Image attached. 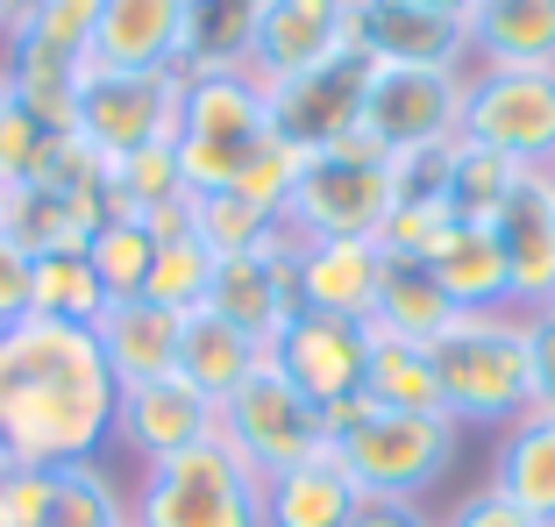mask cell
I'll list each match as a JSON object with an SVG mask.
<instances>
[{
  "instance_id": "cell-1",
  "label": "cell",
  "mask_w": 555,
  "mask_h": 527,
  "mask_svg": "<svg viewBox=\"0 0 555 527\" xmlns=\"http://www.w3.org/2000/svg\"><path fill=\"white\" fill-rule=\"evenodd\" d=\"M115 371L100 357V335L79 321L22 313L0 329V449L8 463H93V449L115 435Z\"/></svg>"
},
{
  "instance_id": "cell-2",
  "label": "cell",
  "mask_w": 555,
  "mask_h": 527,
  "mask_svg": "<svg viewBox=\"0 0 555 527\" xmlns=\"http://www.w3.org/2000/svg\"><path fill=\"white\" fill-rule=\"evenodd\" d=\"M435 378L456 428H513L534 407L520 313H456V329L435 335Z\"/></svg>"
},
{
  "instance_id": "cell-3",
  "label": "cell",
  "mask_w": 555,
  "mask_h": 527,
  "mask_svg": "<svg viewBox=\"0 0 555 527\" xmlns=\"http://www.w3.org/2000/svg\"><path fill=\"white\" fill-rule=\"evenodd\" d=\"M327 442L363 492L421 499L456 471V421L449 413H385L371 399H349L327 413Z\"/></svg>"
},
{
  "instance_id": "cell-4",
  "label": "cell",
  "mask_w": 555,
  "mask_h": 527,
  "mask_svg": "<svg viewBox=\"0 0 555 527\" xmlns=\"http://www.w3.org/2000/svg\"><path fill=\"white\" fill-rule=\"evenodd\" d=\"M399 185H392V157L371 143V136H343L307 157L293 200H285V229L299 243H377V229L392 221Z\"/></svg>"
},
{
  "instance_id": "cell-5",
  "label": "cell",
  "mask_w": 555,
  "mask_h": 527,
  "mask_svg": "<svg viewBox=\"0 0 555 527\" xmlns=\"http://www.w3.org/2000/svg\"><path fill=\"white\" fill-rule=\"evenodd\" d=\"M129 527H263V478L214 435L164 463H143Z\"/></svg>"
},
{
  "instance_id": "cell-6",
  "label": "cell",
  "mask_w": 555,
  "mask_h": 527,
  "mask_svg": "<svg viewBox=\"0 0 555 527\" xmlns=\"http://www.w3.org/2000/svg\"><path fill=\"white\" fill-rule=\"evenodd\" d=\"M271 136V93L243 65L229 72H185L179 100V179L185 193H229L249 150Z\"/></svg>"
},
{
  "instance_id": "cell-7",
  "label": "cell",
  "mask_w": 555,
  "mask_h": 527,
  "mask_svg": "<svg viewBox=\"0 0 555 527\" xmlns=\"http://www.w3.org/2000/svg\"><path fill=\"white\" fill-rule=\"evenodd\" d=\"M456 136L477 150H499L520 171H555V72L470 65Z\"/></svg>"
},
{
  "instance_id": "cell-8",
  "label": "cell",
  "mask_w": 555,
  "mask_h": 527,
  "mask_svg": "<svg viewBox=\"0 0 555 527\" xmlns=\"http://www.w3.org/2000/svg\"><path fill=\"white\" fill-rule=\"evenodd\" d=\"M221 442H229L257 478H278V471H293V463L335 449V442H327V413L313 407V399L299 393L271 357H263L257 371L221 399Z\"/></svg>"
},
{
  "instance_id": "cell-9",
  "label": "cell",
  "mask_w": 555,
  "mask_h": 527,
  "mask_svg": "<svg viewBox=\"0 0 555 527\" xmlns=\"http://www.w3.org/2000/svg\"><path fill=\"white\" fill-rule=\"evenodd\" d=\"M179 100H185V72H93L86 65L72 136L115 165V157H129L143 143L179 136Z\"/></svg>"
},
{
  "instance_id": "cell-10",
  "label": "cell",
  "mask_w": 555,
  "mask_h": 527,
  "mask_svg": "<svg viewBox=\"0 0 555 527\" xmlns=\"http://www.w3.org/2000/svg\"><path fill=\"white\" fill-rule=\"evenodd\" d=\"M343 50H349V0H257L249 8L243 72L263 93L335 65Z\"/></svg>"
},
{
  "instance_id": "cell-11",
  "label": "cell",
  "mask_w": 555,
  "mask_h": 527,
  "mask_svg": "<svg viewBox=\"0 0 555 527\" xmlns=\"http://www.w3.org/2000/svg\"><path fill=\"white\" fill-rule=\"evenodd\" d=\"M456 121H463V72L371 65V86H363V136H371L385 157L456 143Z\"/></svg>"
},
{
  "instance_id": "cell-12",
  "label": "cell",
  "mask_w": 555,
  "mask_h": 527,
  "mask_svg": "<svg viewBox=\"0 0 555 527\" xmlns=\"http://www.w3.org/2000/svg\"><path fill=\"white\" fill-rule=\"evenodd\" d=\"M271 363L321 413L363 399V371H371V321H349V313H313L299 307L285 321V335L271 343Z\"/></svg>"
},
{
  "instance_id": "cell-13",
  "label": "cell",
  "mask_w": 555,
  "mask_h": 527,
  "mask_svg": "<svg viewBox=\"0 0 555 527\" xmlns=\"http://www.w3.org/2000/svg\"><path fill=\"white\" fill-rule=\"evenodd\" d=\"M293 257H299V235L278 221L271 235H263L257 249H235V257H221V271H214V293L207 307L221 313V321H235V329H249L263 349L285 335V321L299 313V285H293Z\"/></svg>"
},
{
  "instance_id": "cell-14",
  "label": "cell",
  "mask_w": 555,
  "mask_h": 527,
  "mask_svg": "<svg viewBox=\"0 0 555 527\" xmlns=\"http://www.w3.org/2000/svg\"><path fill=\"white\" fill-rule=\"evenodd\" d=\"M349 50L363 65H421V72H470L463 22L435 15L421 0H349Z\"/></svg>"
},
{
  "instance_id": "cell-15",
  "label": "cell",
  "mask_w": 555,
  "mask_h": 527,
  "mask_svg": "<svg viewBox=\"0 0 555 527\" xmlns=\"http://www.w3.org/2000/svg\"><path fill=\"white\" fill-rule=\"evenodd\" d=\"M491 243L506 257V285H513V313H548L555 307V179L527 171L506 193V207L491 215Z\"/></svg>"
},
{
  "instance_id": "cell-16",
  "label": "cell",
  "mask_w": 555,
  "mask_h": 527,
  "mask_svg": "<svg viewBox=\"0 0 555 527\" xmlns=\"http://www.w3.org/2000/svg\"><path fill=\"white\" fill-rule=\"evenodd\" d=\"M363 86H371V65H363L357 50H343L335 65L278 86L271 93V129L313 157V150H327V143H343V136L363 129Z\"/></svg>"
},
{
  "instance_id": "cell-17",
  "label": "cell",
  "mask_w": 555,
  "mask_h": 527,
  "mask_svg": "<svg viewBox=\"0 0 555 527\" xmlns=\"http://www.w3.org/2000/svg\"><path fill=\"white\" fill-rule=\"evenodd\" d=\"M115 435L143 463H164V457H179V449H193V442H214V435H221V407L171 371V378L129 385V393L115 399Z\"/></svg>"
},
{
  "instance_id": "cell-18",
  "label": "cell",
  "mask_w": 555,
  "mask_h": 527,
  "mask_svg": "<svg viewBox=\"0 0 555 527\" xmlns=\"http://www.w3.org/2000/svg\"><path fill=\"white\" fill-rule=\"evenodd\" d=\"M193 0H100L86 65L93 72H179Z\"/></svg>"
},
{
  "instance_id": "cell-19",
  "label": "cell",
  "mask_w": 555,
  "mask_h": 527,
  "mask_svg": "<svg viewBox=\"0 0 555 527\" xmlns=\"http://www.w3.org/2000/svg\"><path fill=\"white\" fill-rule=\"evenodd\" d=\"M421 264H427V279L441 285V299H449L456 313H513L506 257H499L491 229H477V221H449Z\"/></svg>"
},
{
  "instance_id": "cell-20",
  "label": "cell",
  "mask_w": 555,
  "mask_h": 527,
  "mask_svg": "<svg viewBox=\"0 0 555 527\" xmlns=\"http://www.w3.org/2000/svg\"><path fill=\"white\" fill-rule=\"evenodd\" d=\"M377 279H385V249L377 243H299V257H293L299 307H313V313L371 321Z\"/></svg>"
},
{
  "instance_id": "cell-21",
  "label": "cell",
  "mask_w": 555,
  "mask_h": 527,
  "mask_svg": "<svg viewBox=\"0 0 555 527\" xmlns=\"http://www.w3.org/2000/svg\"><path fill=\"white\" fill-rule=\"evenodd\" d=\"M463 43H470V65L555 72V0H470Z\"/></svg>"
},
{
  "instance_id": "cell-22",
  "label": "cell",
  "mask_w": 555,
  "mask_h": 527,
  "mask_svg": "<svg viewBox=\"0 0 555 527\" xmlns=\"http://www.w3.org/2000/svg\"><path fill=\"white\" fill-rule=\"evenodd\" d=\"M93 335H100V357H107L121 393L179 371V313L150 307V299H115V307L93 321Z\"/></svg>"
},
{
  "instance_id": "cell-23",
  "label": "cell",
  "mask_w": 555,
  "mask_h": 527,
  "mask_svg": "<svg viewBox=\"0 0 555 527\" xmlns=\"http://www.w3.org/2000/svg\"><path fill=\"white\" fill-rule=\"evenodd\" d=\"M357 499H363V485L343 471L335 449H321V457L263 478V527H349Z\"/></svg>"
},
{
  "instance_id": "cell-24",
  "label": "cell",
  "mask_w": 555,
  "mask_h": 527,
  "mask_svg": "<svg viewBox=\"0 0 555 527\" xmlns=\"http://www.w3.org/2000/svg\"><path fill=\"white\" fill-rule=\"evenodd\" d=\"M263 357H271V349H263L249 329L221 321L214 307L179 313V378L193 385V393H207L214 407H221V399H229V393L249 378V371H257Z\"/></svg>"
},
{
  "instance_id": "cell-25",
  "label": "cell",
  "mask_w": 555,
  "mask_h": 527,
  "mask_svg": "<svg viewBox=\"0 0 555 527\" xmlns=\"http://www.w3.org/2000/svg\"><path fill=\"white\" fill-rule=\"evenodd\" d=\"M491 492H506L520 513H534L541 527H555V413L527 407L491 457Z\"/></svg>"
},
{
  "instance_id": "cell-26",
  "label": "cell",
  "mask_w": 555,
  "mask_h": 527,
  "mask_svg": "<svg viewBox=\"0 0 555 527\" xmlns=\"http://www.w3.org/2000/svg\"><path fill=\"white\" fill-rule=\"evenodd\" d=\"M363 399L385 413H449L435 378V349L406 343V335L371 329V371H363Z\"/></svg>"
},
{
  "instance_id": "cell-27",
  "label": "cell",
  "mask_w": 555,
  "mask_h": 527,
  "mask_svg": "<svg viewBox=\"0 0 555 527\" xmlns=\"http://www.w3.org/2000/svg\"><path fill=\"white\" fill-rule=\"evenodd\" d=\"M371 329L406 335V343H435V335L456 329V307L441 299V285L427 279V264H421V257H385V279H377Z\"/></svg>"
},
{
  "instance_id": "cell-28",
  "label": "cell",
  "mask_w": 555,
  "mask_h": 527,
  "mask_svg": "<svg viewBox=\"0 0 555 527\" xmlns=\"http://www.w3.org/2000/svg\"><path fill=\"white\" fill-rule=\"evenodd\" d=\"M86 264H93L107 307H115V299H143L150 271H157V235H150L143 215H115V221H100V229L86 235Z\"/></svg>"
},
{
  "instance_id": "cell-29",
  "label": "cell",
  "mask_w": 555,
  "mask_h": 527,
  "mask_svg": "<svg viewBox=\"0 0 555 527\" xmlns=\"http://www.w3.org/2000/svg\"><path fill=\"white\" fill-rule=\"evenodd\" d=\"M527 171L506 165L499 150H477V143H449V185H441V207H449V221H477V229H491V215L506 207V193L520 185Z\"/></svg>"
},
{
  "instance_id": "cell-30",
  "label": "cell",
  "mask_w": 555,
  "mask_h": 527,
  "mask_svg": "<svg viewBox=\"0 0 555 527\" xmlns=\"http://www.w3.org/2000/svg\"><path fill=\"white\" fill-rule=\"evenodd\" d=\"M29 313L79 321V329H93L100 313H107V293H100L86 249H43V257H29Z\"/></svg>"
},
{
  "instance_id": "cell-31",
  "label": "cell",
  "mask_w": 555,
  "mask_h": 527,
  "mask_svg": "<svg viewBox=\"0 0 555 527\" xmlns=\"http://www.w3.org/2000/svg\"><path fill=\"white\" fill-rule=\"evenodd\" d=\"M43 527H129V499L100 463H57Z\"/></svg>"
},
{
  "instance_id": "cell-32",
  "label": "cell",
  "mask_w": 555,
  "mask_h": 527,
  "mask_svg": "<svg viewBox=\"0 0 555 527\" xmlns=\"http://www.w3.org/2000/svg\"><path fill=\"white\" fill-rule=\"evenodd\" d=\"M249 8H257V0H193V8H185V57H179V72H229V65H243Z\"/></svg>"
},
{
  "instance_id": "cell-33",
  "label": "cell",
  "mask_w": 555,
  "mask_h": 527,
  "mask_svg": "<svg viewBox=\"0 0 555 527\" xmlns=\"http://www.w3.org/2000/svg\"><path fill=\"white\" fill-rule=\"evenodd\" d=\"M214 271H221V257H214L199 235H171V243H157V271H150L143 299L164 307V313H193V307H207Z\"/></svg>"
},
{
  "instance_id": "cell-34",
  "label": "cell",
  "mask_w": 555,
  "mask_h": 527,
  "mask_svg": "<svg viewBox=\"0 0 555 527\" xmlns=\"http://www.w3.org/2000/svg\"><path fill=\"white\" fill-rule=\"evenodd\" d=\"M107 179H115L121 215H150V207H164V200H179L185 193V179H179V136H164V143H143V150H129V157H115Z\"/></svg>"
},
{
  "instance_id": "cell-35",
  "label": "cell",
  "mask_w": 555,
  "mask_h": 527,
  "mask_svg": "<svg viewBox=\"0 0 555 527\" xmlns=\"http://www.w3.org/2000/svg\"><path fill=\"white\" fill-rule=\"evenodd\" d=\"M299 171H307V150H293L285 136L271 129L257 150H249V165L235 171V185H229V193H243L249 207H263V215H285V200H293Z\"/></svg>"
},
{
  "instance_id": "cell-36",
  "label": "cell",
  "mask_w": 555,
  "mask_h": 527,
  "mask_svg": "<svg viewBox=\"0 0 555 527\" xmlns=\"http://www.w3.org/2000/svg\"><path fill=\"white\" fill-rule=\"evenodd\" d=\"M193 229L199 243L214 249V257H235V249H257L263 235L278 229V215H263V207H249L243 193H193Z\"/></svg>"
},
{
  "instance_id": "cell-37",
  "label": "cell",
  "mask_w": 555,
  "mask_h": 527,
  "mask_svg": "<svg viewBox=\"0 0 555 527\" xmlns=\"http://www.w3.org/2000/svg\"><path fill=\"white\" fill-rule=\"evenodd\" d=\"M57 136H72V129H50V121L22 115L15 100H8V115H0V185H36L43 179Z\"/></svg>"
},
{
  "instance_id": "cell-38",
  "label": "cell",
  "mask_w": 555,
  "mask_h": 527,
  "mask_svg": "<svg viewBox=\"0 0 555 527\" xmlns=\"http://www.w3.org/2000/svg\"><path fill=\"white\" fill-rule=\"evenodd\" d=\"M43 506H50V471L8 463L0 471V527H43Z\"/></svg>"
},
{
  "instance_id": "cell-39",
  "label": "cell",
  "mask_w": 555,
  "mask_h": 527,
  "mask_svg": "<svg viewBox=\"0 0 555 527\" xmlns=\"http://www.w3.org/2000/svg\"><path fill=\"white\" fill-rule=\"evenodd\" d=\"M441 229H449L441 207H392V221L377 229V249H385V257H427Z\"/></svg>"
},
{
  "instance_id": "cell-40",
  "label": "cell",
  "mask_w": 555,
  "mask_h": 527,
  "mask_svg": "<svg viewBox=\"0 0 555 527\" xmlns=\"http://www.w3.org/2000/svg\"><path fill=\"white\" fill-rule=\"evenodd\" d=\"M441 527H541V520H534V513H520L506 492H491V485H485V492H463Z\"/></svg>"
},
{
  "instance_id": "cell-41",
  "label": "cell",
  "mask_w": 555,
  "mask_h": 527,
  "mask_svg": "<svg viewBox=\"0 0 555 527\" xmlns=\"http://www.w3.org/2000/svg\"><path fill=\"white\" fill-rule=\"evenodd\" d=\"M29 313V249L0 229V329H15Z\"/></svg>"
},
{
  "instance_id": "cell-42",
  "label": "cell",
  "mask_w": 555,
  "mask_h": 527,
  "mask_svg": "<svg viewBox=\"0 0 555 527\" xmlns=\"http://www.w3.org/2000/svg\"><path fill=\"white\" fill-rule=\"evenodd\" d=\"M527 371H534V407L555 413V313H527Z\"/></svg>"
},
{
  "instance_id": "cell-43",
  "label": "cell",
  "mask_w": 555,
  "mask_h": 527,
  "mask_svg": "<svg viewBox=\"0 0 555 527\" xmlns=\"http://www.w3.org/2000/svg\"><path fill=\"white\" fill-rule=\"evenodd\" d=\"M349 527H435L427 520L421 499H399V492H363L357 513H349Z\"/></svg>"
},
{
  "instance_id": "cell-44",
  "label": "cell",
  "mask_w": 555,
  "mask_h": 527,
  "mask_svg": "<svg viewBox=\"0 0 555 527\" xmlns=\"http://www.w3.org/2000/svg\"><path fill=\"white\" fill-rule=\"evenodd\" d=\"M36 8H43V0H0V43H8V36H15L22 22L36 15Z\"/></svg>"
},
{
  "instance_id": "cell-45",
  "label": "cell",
  "mask_w": 555,
  "mask_h": 527,
  "mask_svg": "<svg viewBox=\"0 0 555 527\" xmlns=\"http://www.w3.org/2000/svg\"><path fill=\"white\" fill-rule=\"evenodd\" d=\"M421 8H435V15H449V22H463V15H470V0H421Z\"/></svg>"
},
{
  "instance_id": "cell-46",
  "label": "cell",
  "mask_w": 555,
  "mask_h": 527,
  "mask_svg": "<svg viewBox=\"0 0 555 527\" xmlns=\"http://www.w3.org/2000/svg\"><path fill=\"white\" fill-rule=\"evenodd\" d=\"M0 115H8V79H0Z\"/></svg>"
},
{
  "instance_id": "cell-47",
  "label": "cell",
  "mask_w": 555,
  "mask_h": 527,
  "mask_svg": "<svg viewBox=\"0 0 555 527\" xmlns=\"http://www.w3.org/2000/svg\"><path fill=\"white\" fill-rule=\"evenodd\" d=\"M548 179H555V171H548Z\"/></svg>"
},
{
  "instance_id": "cell-48",
  "label": "cell",
  "mask_w": 555,
  "mask_h": 527,
  "mask_svg": "<svg viewBox=\"0 0 555 527\" xmlns=\"http://www.w3.org/2000/svg\"><path fill=\"white\" fill-rule=\"evenodd\" d=\"M548 313H555V307H548Z\"/></svg>"
}]
</instances>
